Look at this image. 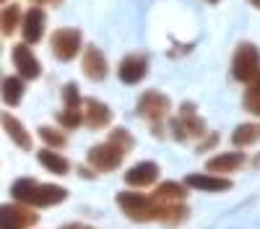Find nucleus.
<instances>
[{
	"mask_svg": "<svg viewBox=\"0 0 260 229\" xmlns=\"http://www.w3.org/2000/svg\"><path fill=\"white\" fill-rule=\"evenodd\" d=\"M3 128H6V133H8V138L18 146L21 151H31V146H34V141H31V133L24 128V122H21L18 117H13L11 112H3Z\"/></svg>",
	"mask_w": 260,
	"mask_h": 229,
	"instance_id": "nucleus-17",
	"label": "nucleus"
},
{
	"mask_svg": "<svg viewBox=\"0 0 260 229\" xmlns=\"http://www.w3.org/2000/svg\"><path fill=\"white\" fill-rule=\"evenodd\" d=\"M154 195H156L159 201H185V198L190 195V190H187V182H185V180H182V182L164 180V182L156 185Z\"/></svg>",
	"mask_w": 260,
	"mask_h": 229,
	"instance_id": "nucleus-22",
	"label": "nucleus"
},
{
	"mask_svg": "<svg viewBox=\"0 0 260 229\" xmlns=\"http://www.w3.org/2000/svg\"><path fill=\"white\" fill-rule=\"evenodd\" d=\"M0 29H3V37H11L16 31V26L24 24V13H21L18 6H6L3 8V16H0Z\"/></svg>",
	"mask_w": 260,
	"mask_h": 229,
	"instance_id": "nucleus-23",
	"label": "nucleus"
},
{
	"mask_svg": "<svg viewBox=\"0 0 260 229\" xmlns=\"http://www.w3.org/2000/svg\"><path fill=\"white\" fill-rule=\"evenodd\" d=\"M11 193L16 201L34 206V208H50L57 206L68 198V190L62 185H52V182H37L34 177H21L11 185Z\"/></svg>",
	"mask_w": 260,
	"mask_h": 229,
	"instance_id": "nucleus-1",
	"label": "nucleus"
},
{
	"mask_svg": "<svg viewBox=\"0 0 260 229\" xmlns=\"http://www.w3.org/2000/svg\"><path fill=\"white\" fill-rule=\"evenodd\" d=\"M47 29V13L42 11V6H31L24 13V24H21V34H24L26 45H37V42L45 37Z\"/></svg>",
	"mask_w": 260,
	"mask_h": 229,
	"instance_id": "nucleus-11",
	"label": "nucleus"
},
{
	"mask_svg": "<svg viewBox=\"0 0 260 229\" xmlns=\"http://www.w3.org/2000/svg\"><path fill=\"white\" fill-rule=\"evenodd\" d=\"M187 187L192 190H203V193H226L234 187L232 177L226 175H216V172H208V175H187L185 177Z\"/></svg>",
	"mask_w": 260,
	"mask_h": 229,
	"instance_id": "nucleus-13",
	"label": "nucleus"
},
{
	"mask_svg": "<svg viewBox=\"0 0 260 229\" xmlns=\"http://www.w3.org/2000/svg\"><path fill=\"white\" fill-rule=\"evenodd\" d=\"M62 104L71 107V110H83V96L78 94L76 83H65L62 86Z\"/></svg>",
	"mask_w": 260,
	"mask_h": 229,
	"instance_id": "nucleus-26",
	"label": "nucleus"
},
{
	"mask_svg": "<svg viewBox=\"0 0 260 229\" xmlns=\"http://www.w3.org/2000/svg\"><path fill=\"white\" fill-rule=\"evenodd\" d=\"M57 122L62 125V128H68V130H76L81 122H86V117H83V110H71V107H65V110L57 115Z\"/></svg>",
	"mask_w": 260,
	"mask_h": 229,
	"instance_id": "nucleus-25",
	"label": "nucleus"
},
{
	"mask_svg": "<svg viewBox=\"0 0 260 229\" xmlns=\"http://www.w3.org/2000/svg\"><path fill=\"white\" fill-rule=\"evenodd\" d=\"M232 76L240 83H245V86H250V83L260 76V50L252 45V42H242V45L234 50Z\"/></svg>",
	"mask_w": 260,
	"mask_h": 229,
	"instance_id": "nucleus-3",
	"label": "nucleus"
},
{
	"mask_svg": "<svg viewBox=\"0 0 260 229\" xmlns=\"http://www.w3.org/2000/svg\"><path fill=\"white\" fill-rule=\"evenodd\" d=\"M260 141V122H242L237 125L232 133V146L234 149H247V146Z\"/></svg>",
	"mask_w": 260,
	"mask_h": 229,
	"instance_id": "nucleus-20",
	"label": "nucleus"
},
{
	"mask_svg": "<svg viewBox=\"0 0 260 229\" xmlns=\"http://www.w3.org/2000/svg\"><path fill=\"white\" fill-rule=\"evenodd\" d=\"M62 229H91V226H86V224H78V221H71V224H65Z\"/></svg>",
	"mask_w": 260,
	"mask_h": 229,
	"instance_id": "nucleus-31",
	"label": "nucleus"
},
{
	"mask_svg": "<svg viewBox=\"0 0 260 229\" xmlns=\"http://www.w3.org/2000/svg\"><path fill=\"white\" fill-rule=\"evenodd\" d=\"M83 117H86V125L91 130H102V128H110L112 125V110L94 96L83 99Z\"/></svg>",
	"mask_w": 260,
	"mask_h": 229,
	"instance_id": "nucleus-15",
	"label": "nucleus"
},
{
	"mask_svg": "<svg viewBox=\"0 0 260 229\" xmlns=\"http://www.w3.org/2000/svg\"><path fill=\"white\" fill-rule=\"evenodd\" d=\"M26 94V78L21 76H6L3 78V102L8 107H16V104L24 99Z\"/></svg>",
	"mask_w": 260,
	"mask_h": 229,
	"instance_id": "nucleus-21",
	"label": "nucleus"
},
{
	"mask_svg": "<svg viewBox=\"0 0 260 229\" xmlns=\"http://www.w3.org/2000/svg\"><path fill=\"white\" fill-rule=\"evenodd\" d=\"M250 3H252L255 8H260V0H250Z\"/></svg>",
	"mask_w": 260,
	"mask_h": 229,
	"instance_id": "nucleus-34",
	"label": "nucleus"
},
{
	"mask_svg": "<svg viewBox=\"0 0 260 229\" xmlns=\"http://www.w3.org/2000/svg\"><path fill=\"white\" fill-rule=\"evenodd\" d=\"M148 73V60L143 55H125L120 68H117V76L122 83H127V86H136V83H141Z\"/></svg>",
	"mask_w": 260,
	"mask_h": 229,
	"instance_id": "nucleus-16",
	"label": "nucleus"
},
{
	"mask_svg": "<svg viewBox=\"0 0 260 229\" xmlns=\"http://www.w3.org/2000/svg\"><path fill=\"white\" fill-rule=\"evenodd\" d=\"M125 154H127L125 149H120L117 143H112L110 138H107L104 143L91 146V149L86 151V161H89L96 172H115L117 167L122 164Z\"/></svg>",
	"mask_w": 260,
	"mask_h": 229,
	"instance_id": "nucleus-6",
	"label": "nucleus"
},
{
	"mask_svg": "<svg viewBox=\"0 0 260 229\" xmlns=\"http://www.w3.org/2000/svg\"><path fill=\"white\" fill-rule=\"evenodd\" d=\"M115 203L120 206V211H122L130 221H138V224L159 221L161 201H159L156 195L138 193V187H136V190H120V193L115 195Z\"/></svg>",
	"mask_w": 260,
	"mask_h": 229,
	"instance_id": "nucleus-2",
	"label": "nucleus"
},
{
	"mask_svg": "<svg viewBox=\"0 0 260 229\" xmlns=\"http://www.w3.org/2000/svg\"><path fill=\"white\" fill-rule=\"evenodd\" d=\"M3 3H6V0H3Z\"/></svg>",
	"mask_w": 260,
	"mask_h": 229,
	"instance_id": "nucleus-35",
	"label": "nucleus"
},
{
	"mask_svg": "<svg viewBox=\"0 0 260 229\" xmlns=\"http://www.w3.org/2000/svg\"><path fill=\"white\" fill-rule=\"evenodd\" d=\"M110 141L117 143L120 149H125V151H133V149H136V138L130 136L127 128H115V130L110 133Z\"/></svg>",
	"mask_w": 260,
	"mask_h": 229,
	"instance_id": "nucleus-27",
	"label": "nucleus"
},
{
	"mask_svg": "<svg viewBox=\"0 0 260 229\" xmlns=\"http://www.w3.org/2000/svg\"><path fill=\"white\" fill-rule=\"evenodd\" d=\"M34 6H60L62 0H31Z\"/></svg>",
	"mask_w": 260,
	"mask_h": 229,
	"instance_id": "nucleus-30",
	"label": "nucleus"
},
{
	"mask_svg": "<svg viewBox=\"0 0 260 229\" xmlns=\"http://www.w3.org/2000/svg\"><path fill=\"white\" fill-rule=\"evenodd\" d=\"M37 136L45 141V146H50V149H62V146L68 143V136H65L62 130H57V128H52V125H39Z\"/></svg>",
	"mask_w": 260,
	"mask_h": 229,
	"instance_id": "nucleus-24",
	"label": "nucleus"
},
{
	"mask_svg": "<svg viewBox=\"0 0 260 229\" xmlns=\"http://www.w3.org/2000/svg\"><path fill=\"white\" fill-rule=\"evenodd\" d=\"M190 208L185 206V201H161L159 208V221L167 226H180L182 221H187Z\"/></svg>",
	"mask_w": 260,
	"mask_h": 229,
	"instance_id": "nucleus-18",
	"label": "nucleus"
},
{
	"mask_svg": "<svg viewBox=\"0 0 260 229\" xmlns=\"http://www.w3.org/2000/svg\"><path fill=\"white\" fill-rule=\"evenodd\" d=\"M81 68H83V76L89 81H104L107 76H110V62H107L104 52L94 45L86 47L83 52V60H81Z\"/></svg>",
	"mask_w": 260,
	"mask_h": 229,
	"instance_id": "nucleus-12",
	"label": "nucleus"
},
{
	"mask_svg": "<svg viewBox=\"0 0 260 229\" xmlns=\"http://www.w3.org/2000/svg\"><path fill=\"white\" fill-rule=\"evenodd\" d=\"M169 110H172V102H169V96L161 94V91H154V89H151V91H143L141 99H138V115H141L143 120L151 122L154 136H164L161 120L169 115Z\"/></svg>",
	"mask_w": 260,
	"mask_h": 229,
	"instance_id": "nucleus-4",
	"label": "nucleus"
},
{
	"mask_svg": "<svg viewBox=\"0 0 260 229\" xmlns=\"http://www.w3.org/2000/svg\"><path fill=\"white\" fill-rule=\"evenodd\" d=\"M245 110H247L250 115L260 117V91L247 89V94H245Z\"/></svg>",
	"mask_w": 260,
	"mask_h": 229,
	"instance_id": "nucleus-28",
	"label": "nucleus"
},
{
	"mask_svg": "<svg viewBox=\"0 0 260 229\" xmlns=\"http://www.w3.org/2000/svg\"><path fill=\"white\" fill-rule=\"evenodd\" d=\"M37 159H39V164L45 167L47 172H52V175H60V177H62V175L71 172V161L65 159L62 154H57V149H50V146H47V149H39V151H37Z\"/></svg>",
	"mask_w": 260,
	"mask_h": 229,
	"instance_id": "nucleus-19",
	"label": "nucleus"
},
{
	"mask_svg": "<svg viewBox=\"0 0 260 229\" xmlns=\"http://www.w3.org/2000/svg\"><path fill=\"white\" fill-rule=\"evenodd\" d=\"M50 47H52V55L62 62L73 60L81 47H83V37L78 29H57L52 37H50Z\"/></svg>",
	"mask_w": 260,
	"mask_h": 229,
	"instance_id": "nucleus-8",
	"label": "nucleus"
},
{
	"mask_svg": "<svg viewBox=\"0 0 260 229\" xmlns=\"http://www.w3.org/2000/svg\"><path fill=\"white\" fill-rule=\"evenodd\" d=\"M247 89H255V91H260V76H257V78H255V81L250 83V86H247Z\"/></svg>",
	"mask_w": 260,
	"mask_h": 229,
	"instance_id": "nucleus-32",
	"label": "nucleus"
},
{
	"mask_svg": "<svg viewBox=\"0 0 260 229\" xmlns=\"http://www.w3.org/2000/svg\"><path fill=\"white\" fill-rule=\"evenodd\" d=\"M39 224V214L34 206L26 203H6L3 214H0V229H31Z\"/></svg>",
	"mask_w": 260,
	"mask_h": 229,
	"instance_id": "nucleus-7",
	"label": "nucleus"
},
{
	"mask_svg": "<svg viewBox=\"0 0 260 229\" xmlns=\"http://www.w3.org/2000/svg\"><path fill=\"white\" fill-rule=\"evenodd\" d=\"M169 128H172V136L177 141H190V138H203L208 133L206 128V120L195 112V104L187 102L182 104V112L177 117L169 120Z\"/></svg>",
	"mask_w": 260,
	"mask_h": 229,
	"instance_id": "nucleus-5",
	"label": "nucleus"
},
{
	"mask_svg": "<svg viewBox=\"0 0 260 229\" xmlns=\"http://www.w3.org/2000/svg\"><path fill=\"white\" fill-rule=\"evenodd\" d=\"M247 164V156L242 151H224V154H216L206 161V170L216 172V175H234V172H242Z\"/></svg>",
	"mask_w": 260,
	"mask_h": 229,
	"instance_id": "nucleus-14",
	"label": "nucleus"
},
{
	"mask_svg": "<svg viewBox=\"0 0 260 229\" xmlns=\"http://www.w3.org/2000/svg\"><path fill=\"white\" fill-rule=\"evenodd\" d=\"M11 57H13V66H16V71H18L21 78L37 81L42 76V62L37 60V55L31 52V45H26V42H24V45H16L13 52H11Z\"/></svg>",
	"mask_w": 260,
	"mask_h": 229,
	"instance_id": "nucleus-9",
	"label": "nucleus"
},
{
	"mask_svg": "<svg viewBox=\"0 0 260 229\" xmlns=\"http://www.w3.org/2000/svg\"><path fill=\"white\" fill-rule=\"evenodd\" d=\"M216 143H219V133H206V136L201 138V143H198V149H195V151H198V154H203V151H211Z\"/></svg>",
	"mask_w": 260,
	"mask_h": 229,
	"instance_id": "nucleus-29",
	"label": "nucleus"
},
{
	"mask_svg": "<svg viewBox=\"0 0 260 229\" xmlns=\"http://www.w3.org/2000/svg\"><path fill=\"white\" fill-rule=\"evenodd\" d=\"M156 180H159V164L151 161V159L133 164V167L125 172V185H127V187H138V190L156 185Z\"/></svg>",
	"mask_w": 260,
	"mask_h": 229,
	"instance_id": "nucleus-10",
	"label": "nucleus"
},
{
	"mask_svg": "<svg viewBox=\"0 0 260 229\" xmlns=\"http://www.w3.org/2000/svg\"><path fill=\"white\" fill-rule=\"evenodd\" d=\"M252 167H255V170H260V154H257V156L252 159Z\"/></svg>",
	"mask_w": 260,
	"mask_h": 229,
	"instance_id": "nucleus-33",
	"label": "nucleus"
}]
</instances>
